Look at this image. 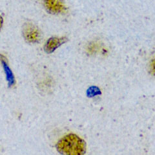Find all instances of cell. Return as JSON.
Instances as JSON below:
<instances>
[{"mask_svg":"<svg viewBox=\"0 0 155 155\" xmlns=\"http://www.w3.org/2000/svg\"><path fill=\"white\" fill-rule=\"evenodd\" d=\"M58 151L65 155H81L86 152V143L74 134L63 137L56 144Z\"/></svg>","mask_w":155,"mask_h":155,"instance_id":"obj_1","label":"cell"},{"mask_svg":"<svg viewBox=\"0 0 155 155\" xmlns=\"http://www.w3.org/2000/svg\"><path fill=\"white\" fill-rule=\"evenodd\" d=\"M44 4L47 11L51 14H60L65 10L63 0H44Z\"/></svg>","mask_w":155,"mask_h":155,"instance_id":"obj_3","label":"cell"},{"mask_svg":"<svg viewBox=\"0 0 155 155\" xmlns=\"http://www.w3.org/2000/svg\"><path fill=\"white\" fill-rule=\"evenodd\" d=\"M22 34L25 40L29 43H38L41 40V32L39 28L31 22L24 23Z\"/></svg>","mask_w":155,"mask_h":155,"instance_id":"obj_2","label":"cell"},{"mask_svg":"<svg viewBox=\"0 0 155 155\" xmlns=\"http://www.w3.org/2000/svg\"><path fill=\"white\" fill-rule=\"evenodd\" d=\"M3 19L2 16H0V30H1L2 26H3Z\"/></svg>","mask_w":155,"mask_h":155,"instance_id":"obj_7","label":"cell"},{"mask_svg":"<svg viewBox=\"0 0 155 155\" xmlns=\"http://www.w3.org/2000/svg\"><path fill=\"white\" fill-rule=\"evenodd\" d=\"M0 61H1V62H2L3 68L5 71V74H6L7 80L8 81V86L12 87L13 85H14V84H15L16 81H15V78H14V76L12 72L11 69H10V67L8 65L6 58L4 56L0 54Z\"/></svg>","mask_w":155,"mask_h":155,"instance_id":"obj_5","label":"cell"},{"mask_svg":"<svg viewBox=\"0 0 155 155\" xmlns=\"http://www.w3.org/2000/svg\"><path fill=\"white\" fill-rule=\"evenodd\" d=\"M151 68H152L153 72L155 74V60H154L152 61V63H151Z\"/></svg>","mask_w":155,"mask_h":155,"instance_id":"obj_6","label":"cell"},{"mask_svg":"<svg viewBox=\"0 0 155 155\" xmlns=\"http://www.w3.org/2000/svg\"><path fill=\"white\" fill-rule=\"evenodd\" d=\"M67 39L65 38H51L48 39L44 47L45 51L47 53L53 52L57 48L65 43Z\"/></svg>","mask_w":155,"mask_h":155,"instance_id":"obj_4","label":"cell"}]
</instances>
